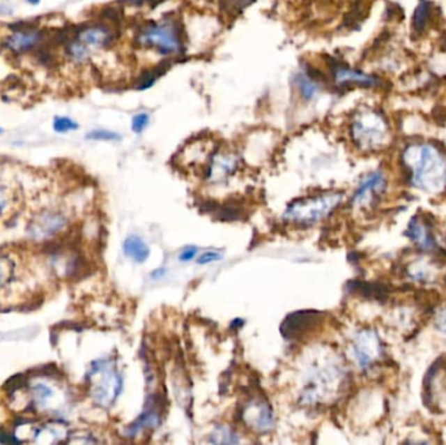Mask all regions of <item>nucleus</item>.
<instances>
[{
    "mask_svg": "<svg viewBox=\"0 0 446 445\" xmlns=\"http://www.w3.org/2000/svg\"><path fill=\"white\" fill-rule=\"evenodd\" d=\"M303 372L299 402L308 407L332 404L345 385V370L329 355L311 361Z\"/></svg>",
    "mask_w": 446,
    "mask_h": 445,
    "instance_id": "nucleus-1",
    "label": "nucleus"
},
{
    "mask_svg": "<svg viewBox=\"0 0 446 445\" xmlns=\"http://www.w3.org/2000/svg\"><path fill=\"white\" fill-rule=\"evenodd\" d=\"M403 162L410 172V182L424 193H438L446 187V160L429 144H414L403 152Z\"/></svg>",
    "mask_w": 446,
    "mask_h": 445,
    "instance_id": "nucleus-2",
    "label": "nucleus"
},
{
    "mask_svg": "<svg viewBox=\"0 0 446 445\" xmlns=\"http://www.w3.org/2000/svg\"><path fill=\"white\" fill-rule=\"evenodd\" d=\"M344 195L335 191L316 193L295 199L286 208L282 218L284 223L296 227H309L324 221L342 202Z\"/></svg>",
    "mask_w": 446,
    "mask_h": 445,
    "instance_id": "nucleus-3",
    "label": "nucleus"
},
{
    "mask_svg": "<svg viewBox=\"0 0 446 445\" xmlns=\"http://www.w3.org/2000/svg\"><path fill=\"white\" fill-rule=\"evenodd\" d=\"M88 392L93 402L102 409H110L123 391V375L112 358L91 362L86 374Z\"/></svg>",
    "mask_w": 446,
    "mask_h": 445,
    "instance_id": "nucleus-4",
    "label": "nucleus"
},
{
    "mask_svg": "<svg viewBox=\"0 0 446 445\" xmlns=\"http://www.w3.org/2000/svg\"><path fill=\"white\" fill-rule=\"evenodd\" d=\"M134 43L163 56L178 55L183 49L182 28L174 20L148 22L134 34Z\"/></svg>",
    "mask_w": 446,
    "mask_h": 445,
    "instance_id": "nucleus-5",
    "label": "nucleus"
},
{
    "mask_svg": "<svg viewBox=\"0 0 446 445\" xmlns=\"http://www.w3.org/2000/svg\"><path fill=\"white\" fill-rule=\"evenodd\" d=\"M348 131L354 145L363 152L380 149L389 139V127L384 116L369 109L356 112Z\"/></svg>",
    "mask_w": 446,
    "mask_h": 445,
    "instance_id": "nucleus-6",
    "label": "nucleus"
},
{
    "mask_svg": "<svg viewBox=\"0 0 446 445\" xmlns=\"http://www.w3.org/2000/svg\"><path fill=\"white\" fill-rule=\"evenodd\" d=\"M115 40V33L106 24H88L75 34L67 45V52L75 61H85L97 51L107 49Z\"/></svg>",
    "mask_w": 446,
    "mask_h": 445,
    "instance_id": "nucleus-7",
    "label": "nucleus"
},
{
    "mask_svg": "<svg viewBox=\"0 0 446 445\" xmlns=\"http://www.w3.org/2000/svg\"><path fill=\"white\" fill-rule=\"evenodd\" d=\"M240 157L227 148H214L203 166V181L210 186L227 184L240 169Z\"/></svg>",
    "mask_w": 446,
    "mask_h": 445,
    "instance_id": "nucleus-8",
    "label": "nucleus"
},
{
    "mask_svg": "<svg viewBox=\"0 0 446 445\" xmlns=\"http://www.w3.org/2000/svg\"><path fill=\"white\" fill-rule=\"evenodd\" d=\"M243 425L257 435H268L275 428V418L270 404L261 395L247 398L239 412Z\"/></svg>",
    "mask_w": 446,
    "mask_h": 445,
    "instance_id": "nucleus-9",
    "label": "nucleus"
},
{
    "mask_svg": "<svg viewBox=\"0 0 446 445\" xmlns=\"http://www.w3.org/2000/svg\"><path fill=\"white\" fill-rule=\"evenodd\" d=\"M350 352L356 365L362 370L369 368L383 354V345L372 329H362L353 337Z\"/></svg>",
    "mask_w": 446,
    "mask_h": 445,
    "instance_id": "nucleus-10",
    "label": "nucleus"
},
{
    "mask_svg": "<svg viewBox=\"0 0 446 445\" xmlns=\"http://www.w3.org/2000/svg\"><path fill=\"white\" fill-rule=\"evenodd\" d=\"M324 314L314 310H302L284 317L281 333L289 341H299L314 332L324 320Z\"/></svg>",
    "mask_w": 446,
    "mask_h": 445,
    "instance_id": "nucleus-11",
    "label": "nucleus"
},
{
    "mask_svg": "<svg viewBox=\"0 0 446 445\" xmlns=\"http://www.w3.org/2000/svg\"><path fill=\"white\" fill-rule=\"evenodd\" d=\"M162 414V398H161V395L153 393L144 406L141 414L139 415L132 423L125 428L124 436L137 437L145 432H152L161 425Z\"/></svg>",
    "mask_w": 446,
    "mask_h": 445,
    "instance_id": "nucleus-12",
    "label": "nucleus"
},
{
    "mask_svg": "<svg viewBox=\"0 0 446 445\" xmlns=\"http://www.w3.org/2000/svg\"><path fill=\"white\" fill-rule=\"evenodd\" d=\"M386 188V181L381 172L368 174L363 181L356 187L355 193L351 199V205L357 209L371 206L377 202Z\"/></svg>",
    "mask_w": 446,
    "mask_h": 445,
    "instance_id": "nucleus-13",
    "label": "nucleus"
},
{
    "mask_svg": "<svg viewBox=\"0 0 446 445\" xmlns=\"http://www.w3.org/2000/svg\"><path fill=\"white\" fill-rule=\"evenodd\" d=\"M67 225V218L63 213L55 211H45L36 216L28 227V233L31 239L34 241H47L61 230Z\"/></svg>",
    "mask_w": 446,
    "mask_h": 445,
    "instance_id": "nucleus-14",
    "label": "nucleus"
},
{
    "mask_svg": "<svg viewBox=\"0 0 446 445\" xmlns=\"http://www.w3.org/2000/svg\"><path fill=\"white\" fill-rule=\"evenodd\" d=\"M333 77H334L335 84L338 86H348V85H356V86H364V88H372L376 86L380 80L367 75L363 72L355 71V70H350L346 67L337 66L333 70Z\"/></svg>",
    "mask_w": 446,
    "mask_h": 445,
    "instance_id": "nucleus-15",
    "label": "nucleus"
},
{
    "mask_svg": "<svg viewBox=\"0 0 446 445\" xmlns=\"http://www.w3.org/2000/svg\"><path fill=\"white\" fill-rule=\"evenodd\" d=\"M406 235L424 251H432L436 248V239L432 233V229L428 223L420 218H413L408 223Z\"/></svg>",
    "mask_w": 446,
    "mask_h": 445,
    "instance_id": "nucleus-16",
    "label": "nucleus"
},
{
    "mask_svg": "<svg viewBox=\"0 0 446 445\" xmlns=\"http://www.w3.org/2000/svg\"><path fill=\"white\" fill-rule=\"evenodd\" d=\"M68 436L67 425L61 422H50L34 430L33 442L38 444H56L67 442Z\"/></svg>",
    "mask_w": 446,
    "mask_h": 445,
    "instance_id": "nucleus-17",
    "label": "nucleus"
},
{
    "mask_svg": "<svg viewBox=\"0 0 446 445\" xmlns=\"http://www.w3.org/2000/svg\"><path fill=\"white\" fill-rule=\"evenodd\" d=\"M31 397H33V404L36 405L42 412H45V410L56 412L58 407L61 406V404L58 402L56 391L47 384H43V383L33 385Z\"/></svg>",
    "mask_w": 446,
    "mask_h": 445,
    "instance_id": "nucleus-18",
    "label": "nucleus"
},
{
    "mask_svg": "<svg viewBox=\"0 0 446 445\" xmlns=\"http://www.w3.org/2000/svg\"><path fill=\"white\" fill-rule=\"evenodd\" d=\"M41 40V34L37 31H15L8 38V49L13 52H25L34 49Z\"/></svg>",
    "mask_w": 446,
    "mask_h": 445,
    "instance_id": "nucleus-19",
    "label": "nucleus"
},
{
    "mask_svg": "<svg viewBox=\"0 0 446 445\" xmlns=\"http://www.w3.org/2000/svg\"><path fill=\"white\" fill-rule=\"evenodd\" d=\"M123 252L134 263L142 264L149 259L151 248L142 238L131 235L123 243Z\"/></svg>",
    "mask_w": 446,
    "mask_h": 445,
    "instance_id": "nucleus-20",
    "label": "nucleus"
},
{
    "mask_svg": "<svg viewBox=\"0 0 446 445\" xmlns=\"http://www.w3.org/2000/svg\"><path fill=\"white\" fill-rule=\"evenodd\" d=\"M208 442L213 444H238L242 440L230 425H217L209 434Z\"/></svg>",
    "mask_w": 446,
    "mask_h": 445,
    "instance_id": "nucleus-21",
    "label": "nucleus"
},
{
    "mask_svg": "<svg viewBox=\"0 0 446 445\" xmlns=\"http://www.w3.org/2000/svg\"><path fill=\"white\" fill-rule=\"evenodd\" d=\"M431 15L429 1L422 0L416 7L415 13L413 16V29L415 33H422L426 29V24Z\"/></svg>",
    "mask_w": 446,
    "mask_h": 445,
    "instance_id": "nucleus-22",
    "label": "nucleus"
},
{
    "mask_svg": "<svg viewBox=\"0 0 446 445\" xmlns=\"http://www.w3.org/2000/svg\"><path fill=\"white\" fill-rule=\"evenodd\" d=\"M296 86H298L300 97L305 101H311L317 91V84L312 79H309L308 76H305L302 73L298 75V77H296Z\"/></svg>",
    "mask_w": 446,
    "mask_h": 445,
    "instance_id": "nucleus-23",
    "label": "nucleus"
},
{
    "mask_svg": "<svg viewBox=\"0 0 446 445\" xmlns=\"http://www.w3.org/2000/svg\"><path fill=\"white\" fill-rule=\"evenodd\" d=\"M15 274V264L8 256H0V290L8 286Z\"/></svg>",
    "mask_w": 446,
    "mask_h": 445,
    "instance_id": "nucleus-24",
    "label": "nucleus"
},
{
    "mask_svg": "<svg viewBox=\"0 0 446 445\" xmlns=\"http://www.w3.org/2000/svg\"><path fill=\"white\" fill-rule=\"evenodd\" d=\"M86 139L98 142H118L121 140V135L107 130H94L86 135Z\"/></svg>",
    "mask_w": 446,
    "mask_h": 445,
    "instance_id": "nucleus-25",
    "label": "nucleus"
},
{
    "mask_svg": "<svg viewBox=\"0 0 446 445\" xmlns=\"http://www.w3.org/2000/svg\"><path fill=\"white\" fill-rule=\"evenodd\" d=\"M79 128V124L67 116H56L54 119V130L59 133L75 131Z\"/></svg>",
    "mask_w": 446,
    "mask_h": 445,
    "instance_id": "nucleus-26",
    "label": "nucleus"
},
{
    "mask_svg": "<svg viewBox=\"0 0 446 445\" xmlns=\"http://www.w3.org/2000/svg\"><path fill=\"white\" fill-rule=\"evenodd\" d=\"M151 115L148 112H139L132 118V131L134 133H141L149 124Z\"/></svg>",
    "mask_w": 446,
    "mask_h": 445,
    "instance_id": "nucleus-27",
    "label": "nucleus"
},
{
    "mask_svg": "<svg viewBox=\"0 0 446 445\" xmlns=\"http://www.w3.org/2000/svg\"><path fill=\"white\" fill-rule=\"evenodd\" d=\"M222 259L223 255L221 252H217V251H206V252L201 253V255L197 257V264H200V265H208V264L221 262Z\"/></svg>",
    "mask_w": 446,
    "mask_h": 445,
    "instance_id": "nucleus-28",
    "label": "nucleus"
},
{
    "mask_svg": "<svg viewBox=\"0 0 446 445\" xmlns=\"http://www.w3.org/2000/svg\"><path fill=\"white\" fill-rule=\"evenodd\" d=\"M10 188L4 184H0V216L6 212V209L10 206Z\"/></svg>",
    "mask_w": 446,
    "mask_h": 445,
    "instance_id": "nucleus-29",
    "label": "nucleus"
},
{
    "mask_svg": "<svg viewBox=\"0 0 446 445\" xmlns=\"http://www.w3.org/2000/svg\"><path fill=\"white\" fill-rule=\"evenodd\" d=\"M197 253H199L197 247H187L179 255V260L184 262V263H188V262H191V260L197 257Z\"/></svg>",
    "mask_w": 446,
    "mask_h": 445,
    "instance_id": "nucleus-30",
    "label": "nucleus"
},
{
    "mask_svg": "<svg viewBox=\"0 0 446 445\" xmlns=\"http://www.w3.org/2000/svg\"><path fill=\"white\" fill-rule=\"evenodd\" d=\"M436 326L441 332L446 333V308L437 315Z\"/></svg>",
    "mask_w": 446,
    "mask_h": 445,
    "instance_id": "nucleus-31",
    "label": "nucleus"
},
{
    "mask_svg": "<svg viewBox=\"0 0 446 445\" xmlns=\"http://www.w3.org/2000/svg\"><path fill=\"white\" fill-rule=\"evenodd\" d=\"M28 1L31 3V4H38V3H40V0H28Z\"/></svg>",
    "mask_w": 446,
    "mask_h": 445,
    "instance_id": "nucleus-32",
    "label": "nucleus"
},
{
    "mask_svg": "<svg viewBox=\"0 0 446 445\" xmlns=\"http://www.w3.org/2000/svg\"><path fill=\"white\" fill-rule=\"evenodd\" d=\"M0 133H1V128H0Z\"/></svg>",
    "mask_w": 446,
    "mask_h": 445,
    "instance_id": "nucleus-33",
    "label": "nucleus"
}]
</instances>
